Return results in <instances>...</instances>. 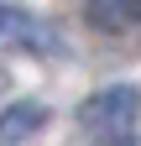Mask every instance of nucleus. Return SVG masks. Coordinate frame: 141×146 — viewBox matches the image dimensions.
<instances>
[{
    "mask_svg": "<svg viewBox=\"0 0 141 146\" xmlns=\"http://www.w3.org/2000/svg\"><path fill=\"white\" fill-rule=\"evenodd\" d=\"M136 120H141V94L131 84L99 89V94H89L84 110H78V125H84V136H89V146H141Z\"/></svg>",
    "mask_w": 141,
    "mask_h": 146,
    "instance_id": "1",
    "label": "nucleus"
},
{
    "mask_svg": "<svg viewBox=\"0 0 141 146\" xmlns=\"http://www.w3.org/2000/svg\"><path fill=\"white\" fill-rule=\"evenodd\" d=\"M0 47H16V52H37V58H52V52H58V31H52L47 21H37L31 11L0 5Z\"/></svg>",
    "mask_w": 141,
    "mask_h": 146,
    "instance_id": "2",
    "label": "nucleus"
},
{
    "mask_svg": "<svg viewBox=\"0 0 141 146\" xmlns=\"http://www.w3.org/2000/svg\"><path fill=\"white\" fill-rule=\"evenodd\" d=\"M42 125H47V110L37 99H16V104L0 110V146H21L26 136H37Z\"/></svg>",
    "mask_w": 141,
    "mask_h": 146,
    "instance_id": "3",
    "label": "nucleus"
},
{
    "mask_svg": "<svg viewBox=\"0 0 141 146\" xmlns=\"http://www.w3.org/2000/svg\"><path fill=\"white\" fill-rule=\"evenodd\" d=\"M89 26H99V31L141 26V0H89Z\"/></svg>",
    "mask_w": 141,
    "mask_h": 146,
    "instance_id": "4",
    "label": "nucleus"
}]
</instances>
